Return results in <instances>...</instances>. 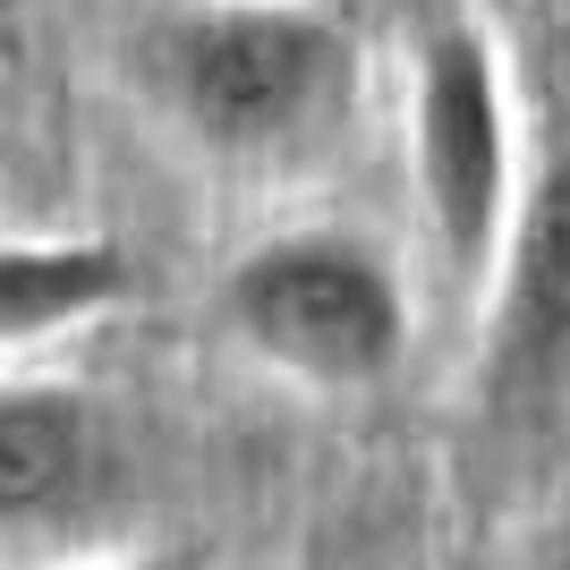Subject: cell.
<instances>
[{
    "label": "cell",
    "mask_w": 570,
    "mask_h": 570,
    "mask_svg": "<svg viewBox=\"0 0 570 570\" xmlns=\"http://www.w3.org/2000/svg\"><path fill=\"white\" fill-rule=\"evenodd\" d=\"M154 102L222 163H282L350 111L357 43L324 0H188L145 35Z\"/></svg>",
    "instance_id": "6da1fadb"
},
{
    "label": "cell",
    "mask_w": 570,
    "mask_h": 570,
    "mask_svg": "<svg viewBox=\"0 0 570 570\" xmlns=\"http://www.w3.org/2000/svg\"><path fill=\"white\" fill-rule=\"evenodd\" d=\"M222 333L307 392H375L409 357V289L375 238L307 222L238 247L222 273Z\"/></svg>",
    "instance_id": "7a4b0ae2"
},
{
    "label": "cell",
    "mask_w": 570,
    "mask_h": 570,
    "mask_svg": "<svg viewBox=\"0 0 570 570\" xmlns=\"http://www.w3.org/2000/svg\"><path fill=\"white\" fill-rule=\"evenodd\" d=\"M409 179H417V214H426V238L443 247V264L485 289V273L502 256V230H511V205L528 188V163H520L502 51L476 18H434L417 35Z\"/></svg>",
    "instance_id": "3957f363"
},
{
    "label": "cell",
    "mask_w": 570,
    "mask_h": 570,
    "mask_svg": "<svg viewBox=\"0 0 570 570\" xmlns=\"http://www.w3.org/2000/svg\"><path fill=\"white\" fill-rule=\"evenodd\" d=\"M485 401L528 409L570 383V154L528 170L485 273Z\"/></svg>",
    "instance_id": "277c9868"
},
{
    "label": "cell",
    "mask_w": 570,
    "mask_h": 570,
    "mask_svg": "<svg viewBox=\"0 0 570 570\" xmlns=\"http://www.w3.org/2000/svg\"><path fill=\"white\" fill-rule=\"evenodd\" d=\"M111 434L77 383H0V528L60 520L102 485Z\"/></svg>",
    "instance_id": "5b68a950"
},
{
    "label": "cell",
    "mask_w": 570,
    "mask_h": 570,
    "mask_svg": "<svg viewBox=\"0 0 570 570\" xmlns=\"http://www.w3.org/2000/svg\"><path fill=\"white\" fill-rule=\"evenodd\" d=\"M137 264L119 238H0V350L60 341L128 307Z\"/></svg>",
    "instance_id": "8992f818"
},
{
    "label": "cell",
    "mask_w": 570,
    "mask_h": 570,
    "mask_svg": "<svg viewBox=\"0 0 570 570\" xmlns=\"http://www.w3.org/2000/svg\"><path fill=\"white\" fill-rule=\"evenodd\" d=\"M111 570H214L205 553H137V562H111Z\"/></svg>",
    "instance_id": "52a82bcc"
},
{
    "label": "cell",
    "mask_w": 570,
    "mask_h": 570,
    "mask_svg": "<svg viewBox=\"0 0 570 570\" xmlns=\"http://www.w3.org/2000/svg\"><path fill=\"white\" fill-rule=\"evenodd\" d=\"M528 570H570V528H562V537H553V546L537 553V562H528Z\"/></svg>",
    "instance_id": "ba28073f"
},
{
    "label": "cell",
    "mask_w": 570,
    "mask_h": 570,
    "mask_svg": "<svg viewBox=\"0 0 570 570\" xmlns=\"http://www.w3.org/2000/svg\"><path fill=\"white\" fill-rule=\"evenodd\" d=\"M307 570H315V562H307Z\"/></svg>",
    "instance_id": "9c48e42d"
}]
</instances>
